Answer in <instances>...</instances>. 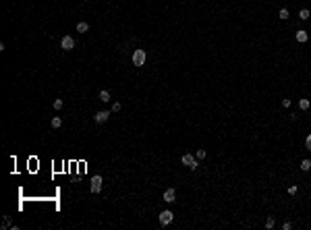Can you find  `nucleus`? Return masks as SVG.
I'll return each instance as SVG.
<instances>
[{"instance_id":"6ab92c4d","label":"nucleus","mask_w":311,"mask_h":230,"mask_svg":"<svg viewBox=\"0 0 311 230\" xmlns=\"http://www.w3.org/2000/svg\"><path fill=\"white\" fill-rule=\"evenodd\" d=\"M120 108H123V106L118 104V102H114V104H112V112H118V110H120Z\"/></svg>"},{"instance_id":"6e6552de","label":"nucleus","mask_w":311,"mask_h":230,"mask_svg":"<svg viewBox=\"0 0 311 230\" xmlns=\"http://www.w3.org/2000/svg\"><path fill=\"white\" fill-rule=\"evenodd\" d=\"M295 37H297V42L305 44V42H307V37H309V35H307V31H297V35H295Z\"/></svg>"},{"instance_id":"f257e3e1","label":"nucleus","mask_w":311,"mask_h":230,"mask_svg":"<svg viewBox=\"0 0 311 230\" xmlns=\"http://www.w3.org/2000/svg\"><path fill=\"white\" fill-rule=\"evenodd\" d=\"M133 64L135 66H143L145 64V50H135L133 52Z\"/></svg>"},{"instance_id":"9b49d317","label":"nucleus","mask_w":311,"mask_h":230,"mask_svg":"<svg viewBox=\"0 0 311 230\" xmlns=\"http://www.w3.org/2000/svg\"><path fill=\"white\" fill-rule=\"evenodd\" d=\"M52 126H54V129H60V126H62V118H60V116H54V118H52Z\"/></svg>"},{"instance_id":"1a4fd4ad","label":"nucleus","mask_w":311,"mask_h":230,"mask_svg":"<svg viewBox=\"0 0 311 230\" xmlns=\"http://www.w3.org/2000/svg\"><path fill=\"white\" fill-rule=\"evenodd\" d=\"M87 29H89V25H87V23H85V21H81V23H77V31H79V33H85V31H87Z\"/></svg>"},{"instance_id":"a211bd4d","label":"nucleus","mask_w":311,"mask_h":230,"mask_svg":"<svg viewBox=\"0 0 311 230\" xmlns=\"http://www.w3.org/2000/svg\"><path fill=\"white\" fill-rule=\"evenodd\" d=\"M205 158V149H197V160H203Z\"/></svg>"},{"instance_id":"2eb2a0df","label":"nucleus","mask_w":311,"mask_h":230,"mask_svg":"<svg viewBox=\"0 0 311 230\" xmlns=\"http://www.w3.org/2000/svg\"><path fill=\"white\" fill-rule=\"evenodd\" d=\"M301 170H305V172L311 170V162L309 160H303V162H301Z\"/></svg>"},{"instance_id":"f8f14e48","label":"nucleus","mask_w":311,"mask_h":230,"mask_svg":"<svg viewBox=\"0 0 311 230\" xmlns=\"http://www.w3.org/2000/svg\"><path fill=\"white\" fill-rule=\"evenodd\" d=\"M100 102H110V93L108 91H100Z\"/></svg>"},{"instance_id":"0eeeda50","label":"nucleus","mask_w":311,"mask_h":230,"mask_svg":"<svg viewBox=\"0 0 311 230\" xmlns=\"http://www.w3.org/2000/svg\"><path fill=\"white\" fill-rule=\"evenodd\" d=\"M93 118H96V122H106V120L110 118V112L108 110H100V112H96Z\"/></svg>"},{"instance_id":"dca6fc26","label":"nucleus","mask_w":311,"mask_h":230,"mask_svg":"<svg viewBox=\"0 0 311 230\" xmlns=\"http://www.w3.org/2000/svg\"><path fill=\"white\" fill-rule=\"evenodd\" d=\"M278 17H280L282 21H286V19H288V11H286V8H282V11L278 13Z\"/></svg>"},{"instance_id":"ddd939ff","label":"nucleus","mask_w":311,"mask_h":230,"mask_svg":"<svg viewBox=\"0 0 311 230\" xmlns=\"http://www.w3.org/2000/svg\"><path fill=\"white\" fill-rule=\"evenodd\" d=\"M299 19H301V21H307V19H309V11H307V8H303V11L299 13Z\"/></svg>"},{"instance_id":"7ed1b4c3","label":"nucleus","mask_w":311,"mask_h":230,"mask_svg":"<svg viewBox=\"0 0 311 230\" xmlns=\"http://www.w3.org/2000/svg\"><path fill=\"white\" fill-rule=\"evenodd\" d=\"M172 218H174L172 211H170V209H164V211L160 214V224H162V226H166V224L172 222Z\"/></svg>"},{"instance_id":"f3484780","label":"nucleus","mask_w":311,"mask_h":230,"mask_svg":"<svg viewBox=\"0 0 311 230\" xmlns=\"http://www.w3.org/2000/svg\"><path fill=\"white\" fill-rule=\"evenodd\" d=\"M52 106H54V110H60V108H62V100H54V104H52Z\"/></svg>"},{"instance_id":"4be33fe9","label":"nucleus","mask_w":311,"mask_h":230,"mask_svg":"<svg viewBox=\"0 0 311 230\" xmlns=\"http://www.w3.org/2000/svg\"><path fill=\"white\" fill-rule=\"evenodd\" d=\"M282 228H284V230H290V228H292V224H290V222H284Z\"/></svg>"},{"instance_id":"4468645a","label":"nucleus","mask_w":311,"mask_h":230,"mask_svg":"<svg viewBox=\"0 0 311 230\" xmlns=\"http://www.w3.org/2000/svg\"><path fill=\"white\" fill-rule=\"evenodd\" d=\"M274 226H276V220H274V218H272V216H270V218H268V220H266V228H268V230H270V228H274Z\"/></svg>"},{"instance_id":"39448f33","label":"nucleus","mask_w":311,"mask_h":230,"mask_svg":"<svg viewBox=\"0 0 311 230\" xmlns=\"http://www.w3.org/2000/svg\"><path fill=\"white\" fill-rule=\"evenodd\" d=\"M60 48L62 50H73L75 48V40H73L71 35H64V37L60 40Z\"/></svg>"},{"instance_id":"aec40b11","label":"nucleus","mask_w":311,"mask_h":230,"mask_svg":"<svg viewBox=\"0 0 311 230\" xmlns=\"http://www.w3.org/2000/svg\"><path fill=\"white\" fill-rule=\"evenodd\" d=\"M305 147L311 149V135H307V139H305Z\"/></svg>"},{"instance_id":"f03ea898","label":"nucleus","mask_w":311,"mask_h":230,"mask_svg":"<svg viewBox=\"0 0 311 230\" xmlns=\"http://www.w3.org/2000/svg\"><path fill=\"white\" fill-rule=\"evenodd\" d=\"M180 162H183V166H189L191 170H195V168H197V162H195V158L191 155V153H185V155L180 158Z\"/></svg>"},{"instance_id":"423d86ee","label":"nucleus","mask_w":311,"mask_h":230,"mask_svg":"<svg viewBox=\"0 0 311 230\" xmlns=\"http://www.w3.org/2000/svg\"><path fill=\"white\" fill-rule=\"evenodd\" d=\"M162 199H164L166 203H172L174 199H176V191H174V189H166L164 195H162Z\"/></svg>"},{"instance_id":"412c9836","label":"nucleus","mask_w":311,"mask_h":230,"mask_svg":"<svg viewBox=\"0 0 311 230\" xmlns=\"http://www.w3.org/2000/svg\"><path fill=\"white\" fill-rule=\"evenodd\" d=\"M297 191H299V189H297V185H292V187H288V193H290V195H295Z\"/></svg>"},{"instance_id":"20e7f679","label":"nucleus","mask_w":311,"mask_h":230,"mask_svg":"<svg viewBox=\"0 0 311 230\" xmlns=\"http://www.w3.org/2000/svg\"><path fill=\"white\" fill-rule=\"evenodd\" d=\"M91 193H100V191H102V176H100V174H96V176H93V178H91Z\"/></svg>"},{"instance_id":"9d476101","label":"nucleus","mask_w":311,"mask_h":230,"mask_svg":"<svg viewBox=\"0 0 311 230\" xmlns=\"http://www.w3.org/2000/svg\"><path fill=\"white\" fill-rule=\"evenodd\" d=\"M309 106H311V104H309V100H305V98H303V100H299V108H301V110H309Z\"/></svg>"}]
</instances>
